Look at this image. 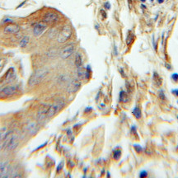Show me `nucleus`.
Returning <instances> with one entry per match:
<instances>
[{
  "instance_id": "nucleus-1",
  "label": "nucleus",
  "mask_w": 178,
  "mask_h": 178,
  "mask_svg": "<svg viewBox=\"0 0 178 178\" xmlns=\"http://www.w3.org/2000/svg\"><path fill=\"white\" fill-rule=\"evenodd\" d=\"M48 74V70L46 69H38L36 73H34L31 78L29 79L28 85L29 86H35L36 84H39L43 79H45Z\"/></svg>"
},
{
  "instance_id": "nucleus-2",
  "label": "nucleus",
  "mask_w": 178,
  "mask_h": 178,
  "mask_svg": "<svg viewBox=\"0 0 178 178\" xmlns=\"http://www.w3.org/2000/svg\"><path fill=\"white\" fill-rule=\"evenodd\" d=\"M72 36V28L69 26H64L60 31L58 36V42L64 43L66 42Z\"/></svg>"
},
{
  "instance_id": "nucleus-3",
  "label": "nucleus",
  "mask_w": 178,
  "mask_h": 178,
  "mask_svg": "<svg viewBox=\"0 0 178 178\" xmlns=\"http://www.w3.org/2000/svg\"><path fill=\"white\" fill-rule=\"evenodd\" d=\"M46 29H47V23H45V21H38L33 27V34L36 36H41Z\"/></svg>"
},
{
  "instance_id": "nucleus-4",
  "label": "nucleus",
  "mask_w": 178,
  "mask_h": 178,
  "mask_svg": "<svg viewBox=\"0 0 178 178\" xmlns=\"http://www.w3.org/2000/svg\"><path fill=\"white\" fill-rule=\"evenodd\" d=\"M59 20V16L54 12H48L46 13L44 17H43V21H45L47 24H53L55 23Z\"/></svg>"
},
{
  "instance_id": "nucleus-5",
  "label": "nucleus",
  "mask_w": 178,
  "mask_h": 178,
  "mask_svg": "<svg viewBox=\"0 0 178 178\" xmlns=\"http://www.w3.org/2000/svg\"><path fill=\"white\" fill-rule=\"evenodd\" d=\"M63 105H64V102L63 101H58L55 103H54L53 105H51L50 107H49L48 111H47V117L50 118V117L54 116L59 111V109L62 107Z\"/></svg>"
},
{
  "instance_id": "nucleus-6",
  "label": "nucleus",
  "mask_w": 178,
  "mask_h": 178,
  "mask_svg": "<svg viewBox=\"0 0 178 178\" xmlns=\"http://www.w3.org/2000/svg\"><path fill=\"white\" fill-rule=\"evenodd\" d=\"M73 52H74V45H68L60 51V57L63 59H66L69 57H70Z\"/></svg>"
},
{
  "instance_id": "nucleus-7",
  "label": "nucleus",
  "mask_w": 178,
  "mask_h": 178,
  "mask_svg": "<svg viewBox=\"0 0 178 178\" xmlns=\"http://www.w3.org/2000/svg\"><path fill=\"white\" fill-rule=\"evenodd\" d=\"M17 92V87L16 86H7L4 87L0 90V97H9L13 95Z\"/></svg>"
},
{
  "instance_id": "nucleus-8",
  "label": "nucleus",
  "mask_w": 178,
  "mask_h": 178,
  "mask_svg": "<svg viewBox=\"0 0 178 178\" xmlns=\"http://www.w3.org/2000/svg\"><path fill=\"white\" fill-rule=\"evenodd\" d=\"M81 86V82L79 79H72L68 87V92L69 93H76Z\"/></svg>"
},
{
  "instance_id": "nucleus-9",
  "label": "nucleus",
  "mask_w": 178,
  "mask_h": 178,
  "mask_svg": "<svg viewBox=\"0 0 178 178\" xmlns=\"http://www.w3.org/2000/svg\"><path fill=\"white\" fill-rule=\"evenodd\" d=\"M18 143H19V140H18V137L17 135H16L14 134H13L12 137L10 138L9 141L7 143V147L6 149L9 151L11 150H14L17 146H18Z\"/></svg>"
},
{
  "instance_id": "nucleus-10",
  "label": "nucleus",
  "mask_w": 178,
  "mask_h": 178,
  "mask_svg": "<svg viewBox=\"0 0 178 178\" xmlns=\"http://www.w3.org/2000/svg\"><path fill=\"white\" fill-rule=\"evenodd\" d=\"M3 31L6 34H17L20 31V27L17 24L10 23L4 27Z\"/></svg>"
},
{
  "instance_id": "nucleus-11",
  "label": "nucleus",
  "mask_w": 178,
  "mask_h": 178,
  "mask_svg": "<svg viewBox=\"0 0 178 178\" xmlns=\"http://www.w3.org/2000/svg\"><path fill=\"white\" fill-rule=\"evenodd\" d=\"M8 133L9 131H7L6 127L3 128L0 130V150L4 148V143H5V139L7 138Z\"/></svg>"
},
{
  "instance_id": "nucleus-12",
  "label": "nucleus",
  "mask_w": 178,
  "mask_h": 178,
  "mask_svg": "<svg viewBox=\"0 0 178 178\" xmlns=\"http://www.w3.org/2000/svg\"><path fill=\"white\" fill-rule=\"evenodd\" d=\"M48 108L49 107H46L45 106L43 107L42 108H41V110L39 111L38 114H37V119L40 121L45 120V118L47 117V111H48Z\"/></svg>"
},
{
  "instance_id": "nucleus-13",
  "label": "nucleus",
  "mask_w": 178,
  "mask_h": 178,
  "mask_svg": "<svg viewBox=\"0 0 178 178\" xmlns=\"http://www.w3.org/2000/svg\"><path fill=\"white\" fill-rule=\"evenodd\" d=\"M9 169V164L7 162L0 163V177L5 176V174L8 171Z\"/></svg>"
},
{
  "instance_id": "nucleus-14",
  "label": "nucleus",
  "mask_w": 178,
  "mask_h": 178,
  "mask_svg": "<svg viewBox=\"0 0 178 178\" xmlns=\"http://www.w3.org/2000/svg\"><path fill=\"white\" fill-rule=\"evenodd\" d=\"M77 75L79 80H83L87 78V70L83 67H79L78 68V71H77Z\"/></svg>"
},
{
  "instance_id": "nucleus-15",
  "label": "nucleus",
  "mask_w": 178,
  "mask_h": 178,
  "mask_svg": "<svg viewBox=\"0 0 178 178\" xmlns=\"http://www.w3.org/2000/svg\"><path fill=\"white\" fill-rule=\"evenodd\" d=\"M29 41H30V37H29V36H23V37L21 39L20 42H19V45H20V47H21V48L26 47V46L27 45V44L29 43Z\"/></svg>"
},
{
  "instance_id": "nucleus-16",
  "label": "nucleus",
  "mask_w": 178,
  "mask_h": 178,
  "mask_svg": "<svg viewBox=\"0 0 178 178\" xmlns=\"http://www.w3.org/2000/svg\"><path fill=\"white\" fill-rule=\"evenodd\" d=\"M83 64V58L80 53H77L76 56H75V65L77 66V68L81 67Z\"/></svg>"
},
{
  "instance_id": "nucleus-17",
  "label": "nucleus",
  "mask_w": 178,
  "mask_h": 178,
  "mask_svg": "<svg viewBox=\"0 0 178 178\" xmlns=\"http://www.w3.org/2000/svg\"><path fill=\"white\" fill-rule=\"evenodd\" d=\"M133 114L135 115V117L137 119H139L141 117V112H140V109L138 108V107H135L133 111Z\"/></svg>"
},
{
  "instance_id": "nucleus-18",
  "label": "nucleus",
  "mask_w": 178,
  "mask_h": 178,
  "mask_svg": "<svg viewBox=\"0 0 178 178\" xmlns=\"http://www.w3.org/2000/svg\"><path fill=\"white\" fill-rule=\"evenodd\" d=\"M153 79H154V82H155V83H156L157 85H160V84H161V79H160V77L157 75L156 73L153 74Z\"/></svg>"
},
{
  "instance_id": "nucleus-19",
  "label": "nucleus",
  "mask_w": 178,
  "mask_h": 178,
  "mask_svg": "<svg viewBox=\"0 0 178 178\" xmlns=\"http://www.w3.org/2000/svg\"><path fill=\"white\" fill-rule=\"evenodd\" d=\"M121 153L120 150H117V151H115L114 154H113V157H114L115 159H119L120 157H121Z\"/></svg>"
},
{
  "instance_id": "nucleus-20",
  "label": "nucleus",
  "mask_w": 178,
  "mask_h": 178,
  "mask_svg": "<svg viewBox=\"0 0 178 178\" xmlns=\"http://www.w3.org/2000/svg\"><path fill=\"white\" fill-rule=\"evenodd\" d=\"M5 64H6V59H0V72L3 70Z\"/></svg>"
},
{
  "instance_id": "nucleus-21",
  "label": "nucleus",
  "mask_w": 178,
  "mask_h": 178,
  "mask_svg": "<svg viewBox=\"0 0 178 178\" xmlns=\"http://www.w3.org/2000/svg\"><path fill=\"white\" fill-rule=\"evenodd\" d=\"M139 177H147V171H143L142 172L139 174Z\"/></svg>"
},
{
  "instance_id": "nucleus-22",
  "label": "nucleus",
  "mask_w": 178,
  "mask_h": 178,
  "mask_svg": "<svg viewBox=\"0 0 178 178\" xmlns=\"http://www.w3.org/2000/svg\"><path fill=\"white\" fill-rule=\"evenodd\" d=\"M171 78H172V79H174L175 81H177L178 80V74L177 73H173V74L171 75Z\"/></svg>"
},
{
  "instance_id": "nucleus-23",
  "label": "nucleus",
  "mask_w": 178,
  "mask_h": 178,
  "mask_svg": "<svg viewBox=\"0 0 178 178\" xmlns=\"http://www.w3.org/2000/svg\"><path fill=\"white\" fill-rule=\"evenodd\" d=\"M105 6H106V7H107V9H109V8H110V7H111L109 3H105Z\"/></svg>"
},
{
  "instance_id": "nucleus-24",
  "label": "nucleus",
  "mask_w": 178,
  "mask_h": 178,
  "mask_svg": "<svg viewBox=\"0 0 178 178\" xmlns=\"http://www.w3.org/2000/svg\"><path fill=\"white\" fill-rule=\"evenodd\" d=\"M135 148H136V149H138V151H139V152H140V151H141V150H142V149H141V148H140V147H139H139H138V146H137V145H135Z\"/></svg>"
},
{
  "instance_id": "nucleus-25",
  "label": "nucleus",
  "mask_w": 178,
  "mask_h": 178,
  "mask_svg": "<svg viewBox=\"0 0 178 178\" xmlns=\"http://www.w3.org/2000/svg\"><path fill=\"white\" fill-rule=\"evenodd\" d=\"M160 96H161V97H162L163 99H164V98H165V97H164L163 93V92H160Z\"/></svg>"
},
{
  "instance_id": "nucleus-26",
  "label": "nucleus",
  "mask_w": 178,
  "mask_h": 178,
  "mask_svg": "<svg viewBox=\"0 0 178 178\" xmlns=\"http://www.w3.org/2000/svg\"><path fill=\"white\" fill-rule=\"evenodd\" d=\"M157 2H158L159 3H163L164 0H157Z\"/></svg>"
},
{
  "instance_id": "nucleus-27",
  "label": "nucleus",
  "mask_w": 178,
  "mask_h": 178,
  "mask_svg": "<svg viewBox=\"0 0 178 178\" xmlns=\"http://www.w3.org/2000/svg\"><path fill=\"white\" fill-rule=\"evenodd\" d=\"M173 92H176L175 94H176L177 96H178V90H173Z\"/></svg>"
},
{
  "instance_id": "nucleus-28",
  "label": "nucleus",
  "mask_w": 178,
  "mask_h": 178,
  "mask_svg": "<svg viewBox=\"0 0 178 178\" xmlns=\"http://www.w3.org/2000/svg\"><path fill=\"white\" fill-rule=\"evenodd\" d=\"M141 1H142L143 3V2H145V1H146V0H141Z\"/></svg>"
},
{
  "instance_id": "nucleus-29",
  "label": "nucleus",
  "mask_w": 178,
  "mask_h": 178,
  "mask_svg": "<svg viewBox=\"0 0 178 178\" xmlns=\"http://www.w3.org/2000/svg\"><path fill=\"white\" fill-rule=\"evenodd\" d=\"M151 1H152V2H153V0H151Z\"/></svg>"
}]
</instances>
